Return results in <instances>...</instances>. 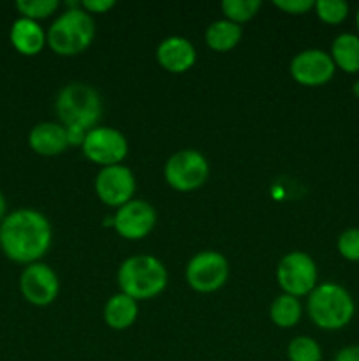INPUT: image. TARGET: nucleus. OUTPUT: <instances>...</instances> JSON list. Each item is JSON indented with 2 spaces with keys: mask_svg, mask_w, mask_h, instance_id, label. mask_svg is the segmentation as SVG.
Here are the masks:
<instances>
[{
  "mask_svg": "<svg viewBox=\"0 0 359 361\" xmlns=\"http://www.w3.org/2000/svg\"><path fill=\"white\" fill-rule=\"evenodd\" d=\"M53 228L42 212L20 208L0 222V249L7 259L28 267L39 263L51 247Z\"/></svg>",
  "mask_w": 359,
  "mask_h": 361,
  "instance_id": "obj_1",
  "label": "nucleus"
},
{
  "mask_svg": "<svg viewBox=\"0 0 359 361\" xmlns=\"http://www.w3.org/2000/svg\"><path fill=\"white\" fill-rule=\"evenodd\" d=\"M118 286L123 295L144 302L160 295L168 288V270L158 257L150 254L130 256L120 264Z\"/></svg>",
  "mask_w": 359,
  "mask_h": 361,
  "instance_id": "obj_2",
  "label": "nucleus"
},
{
  "mask_svg": "<svg viewBox=\"0 0 359 361\" xmlns=\"http://www.w3.org/2000/svg\"><path fill=\"white\" fill-rule=\"evenodd\" d=\"M94 16L83 11L80 4H70L46 32V44L60 56H76L94 42Z\"/></svg>",
  "mask_w": 359,
  "mask_h": 361,
  "instance_id": "obj_3",
  "label": "nucleus"
},
{
  "mask_svg": "<svg viewBox=\"0 0 359 361\" xmlns=\"http://www.w3.org/2000/svg\"><path fill=\"white\" fill-rule=\"evenodd\" d=\"M306 312L317 328L336 331L347 326L355 314L351 293L336 282L317 284L306 300Z\"/></svg>",
  "mask_w": 359,
  "mask_h": 361,
  "instance_id": "obj_4",
  "label": "nucleus"
},
{
  "mask_svg": "<svg viewBox=\"0 0 359 361\" xmlns=\"http://www.w3.org/2000/svg\"><path fill=\"white\" fill-rule=\"evenodd\" d=\"M55 111L58 115L60 126L88 133L97 127L102 116L101 94L88 83L74 81L58 92Z\"/></svg>",
  "mask_w": 359,
  "mask_h": 361,
  "instance_id": "obj_5",
  "label": "nucleus"
},
{
  "mask_svg": "<svg viewBox=\"0 0 359 361\" xmlns=\"http://www.w3.org/2000/svg\"><path fill=\"white\" fill-rule=\"evenodd\" d=\"M208 176H210V162L201 152L192 148L176 152L165 161V183L178 192H192L201 189L208 182Z\"/></svg>",
  "mask_w": 359,
  "mask_h": 361,
  "instance_id": "obj_6",
  "label": "nucleus"
},
{
  "mask_svg": "<svg viewBox=\"0 0 359 361\" xmlns=\"http://www.w3.org/2000/svg\"><path fill=\"white\" fill-rule=\"evenodd\" d=\"M317 264L303 250L285 254L277 267V282L285 295L294 298L308 296L317 288Z\"/></svg>",
  "mask_w": 359,
  "mask_h": 361,
  "instance_id": "obj_7",
  "label": "nucleus"
},
{
  "mask_svg": "<svg viewBox=\"0 0 359 361\" xmlns=\"http://www.w3.org/2000/svg\"><path fill=\"white\" fill-rule=\"evenodd\" d=\"M185 279L190 289L196 293L208 295L218 291L229 279L227 259L217 250L197 252L187 264Z\"/></svg>",
  "mask_w": 359,
  "mask_h": 361,
  "instance_id": "obj_8",
  "label": "nucleus"
},
{
  "mask_svg": "<svg viewBox=\"0 0 359 361\" xmlns=\"http://www.w3.org/2000/svg\"><path fill=\"white\" fill-rule=\"evenodd\" d=\"M84 157L101 168L122 164L129 154V141L115 127H94L83 141Z\"/></svg>",
  "mask_w": 359,
  "mask_h": 361,
  "instance_id": "obj_9",
  "label": "nucleus"
},
{
  "mask_svg": "<svg viewBox=\"0 0 359 361\" xmlns=\"http://www.w3.org/2000/svg\"><path fill=\"white\" fill-rule=\"evenodd\" d=\"M94 187L97 197L106 207L120 208L134 200L136 176H134L132 169L123 164L108 166V168L99 169Z\"/></svg>",
  "mask_w": 359,
  "mask_h": 361,
  "instance_id": "obj_10",
  "label": "nucleus"
},
{
  "mask_svg": "<svg viewBox=\"0 0 359 361\" xmlns=\"http://www.w3.org/2000/svg\"><path fill=\"white\" fill-rule=\"evenodd\" d=\"M157 224V212L148 201L130 200L123 207L116 208L113 215V228L123 240H143L153 231Z\"/></svg>",
  "mask_w": 359,
  "mask_h": 361,
  "instance_id": "obj_11",
  "label": "nucleus"
},
{
  "mask_svg": "<svg viewBox=\"0 0 359 361\" xmlns=\"http://www.w3.org/2000/svg\"><path fill=\"white\" fill-rule=\"evenodd\" d=\"M20 291L30 305L46 307L58 296L60 281L49 264L32 263L20 275Z\"/></svg>",
  "mask_w": 359,
  "mask_h": 361,
  "instance_id": "obj_12",
  "label": "nucleus"
},
{
  "mask_svg": "<svg viewBox=\"0 0 359 361\" xmlns=\"http://www.w3.org/2000/svg\"><path fill=\"white\" fill-rule=\"evenodd\" d=\"M291 76L303 87H322L333 80L336 73L333 59L322 49H303L291 60Z\"/></svg>",
  "mask_w": 359,
  "mask_h": 361,
  "instance_id": "obj_13",
  "label": "nucleus"
},
{
  "mask_svg": "<svg viewBox=\"0 0 359 361\" xmlns=\"http://www.w3.org/2000/svg\"><path fill=\"white\" fill-rule=\"evenodd\" d=\"M197 53L192 42L182 35H171L157 46V62L162 69L172 74H182L192 69Z\"/></svg>",
  "mask_w": 359,
  "mask_h": 361,
  "instance_id": "obj_14",
  "label": "nucleus"
},
{
  "mask_svg": "<svg viewBox=\"0 0 359 361\" xmlns=\"http://www.w3.org/2000/svg\"><path fill=\"white\" fill-rule=\"evenodd\" d=\"M28 145L42 157H56L69 148L65 127L56 122H41L32 127Z\"/></svg>",
  "mask_w": 359,
  "mask_h": 361,
  "instance_id": "obj_15",
  "label": "nucleus"
},
{
  "mask_svg": "<svg viewBox=\"0 0 359 361\" xmlns=\"http://www.w3.org/2000/svg\"><path fill=\"white\" fill-rule=\"evenodd\" d=\"M9 39L13 48L25 56L37 55L46 46V32L42 30L39 21L21 16L11 25Z\"/></svg>",
  "mask_w": 359,
  "mask_h": 361,
  "instance_id": "obj_16",
  "label": "nucleus"
},
{
  "mask_svg": "<svg viewBox=\"0 0 359 361\" xmlns=\"http://www.w3.org/2000/svg\"><path fill=\"white\" fill-rule=\"evenodd\" d=\"M137 316H139L137 302L130 298V296L123 295V293L111 296L104 305V323L111 330H127V328H130L136 323Z\"/></svg>",
  "mask_w": 359,
  "mask_h": 361,
  "instance_id": "obj_17",
  "label": "nucleus"
},
{
  "mask_svg": "<svg viewBox=\"0 0 359 361\" xmlns=\"http://www.w3.org/2000/svg\"><path fill=\"white\" fill-rule=\"evenodd\" d=\"M331 59L336 69L347 74L359 73V35L345 32L334 37L331 44Z\"/></svg>",
  "mask_w": 359,
  "mask_h": 361,
  "instance_id": "obj_18",
  "label": "nucleus"
},
{
  "mask_svg": "<svg viewBox=\"0 0 359 361\" xmlns=\"http://www.w3.org/2000/svg\"><path fill=\"white\" fill-rule=\"evenodd\" d=\"M241 25H236L229 20H217L206 28V34H204V41H206L208 48L213 49V51L224 53L231 51L232 48L239 44L241 41Z\"/></svg>",
  "mask_w": 359,
  "mask_h": 361,
  "instance_id": "obj_19",
  "label": "nucleus"
},
{
  "mask_svg": "<svg viewBox=\"0 0 359 361\" xmlns=\"http://www.w3.org/2000/svg\"><path fill=\"white\" fill-rule=\"evenodd\" d=\"M303 314V307L299 298L282 293L280 296L273 300L270 307V317L275 326L278 328H292L299 323Z\"/></svg>",
  "mask_w": 359,
  "mask_h": 361,
  "instance_id": "obj_20",
  "label": "nucleus"
},
{
  "mask_svg": "<svg viewBox=\"0 0 359 361\" xmlns=\"http://www.w3.org/2000/svg\"><path fill=\"white\" fill-rule=\"evenodd\" d=\"M287 358L289 361H320L322 360V349L315 338L299 335L289 342Z\"/></svg>",
  "mask_w": 359,
  "mask_h": 361,
  "instance_id": "obj_21",
  "label": "nucleus"
},
{
  "mask_svg": "<svg viewBox=\"0 0 359 361\" xmlns=\"http://www.w3.org/2000/svg\"><path fill=\"white\" fill-rule=\"evenodd\" d=\"M220 7L222 13L225 14V20L241 25L256 16L257 11L260 9V2L259 0H224Z\"/></svg>",
  "mask_w": 359,
  "mask_h": 361,
  "instance_id": "obj_22",
  "label": "nucleus"
},
{
  "mask_svg": "<svg viewBox=\"0 0 359 361\" xmlns=\"http://www.w3.org/2000/svg\"><path fill=\"white\" fill-rule=\"evenodd\" d=\"M317 18L326 25H340L348 16V4L345 0H315Z\"/></svg>",
  "mask_w": 359,
  "mask_h": 361,
  "instance_id": "obj_23",
  "label": "nucleus"
},
{
  "mask_svg": "<svg viewBox=\"0 0 359 361\" xmlns=\"http://www.w3.org/2000/svg\"><path fill=\"white\" fill-rule=\"evenodd\" d=\"M58 6V0H18L16 2V9L21 18L34 21L49 18L53 13H56Z\"/></svg>",
  "mask_w": 359,
  "mask_h": 361,
  "instance_id": "obj_24",
  "label": "nucleus"
},
{
  "mask_svg": "<svg viewBox=\"0 0 359 361\" xmlns=\"http://www.w3.org/2000/svg\"><path fill=\"white\" fill-rule=\"evenodd\" d=\"M336 249L344 259L359 263V228H348L338 236Z\"/></svg>",
  "mask_w": 359,
  "mask_h": 361,
  "instance_id": "obj_25",
  "label": "nucleus"
},
{
  "mask_svg": "<svg viewBox=\"0 0 359 361\" xmlns=\"http://www.w3.org/2000/svg\"><path fill=\"white\" fill-rule=\"evenodd\" d=\"M273 6L287 14H305L313 9V0H275Z\"/></svg>",
  "mask_w": 359,
  "mask_h": 361,
  "instance_id": "obj_26",
  "label": "nucleus"
},
{
  "mask_svg": "<svg viewBox=\"0 0 359 361\" xmlns=\"http://www.w3.org/2000/svg\"><path fill=\"white\" fill-rule=\"evenodd\" d=\"M115 6H116L115 0H83V2H80L81 9L87 11L90 16H94V14L108 13V11H111Z\"/></svg>",
  "mask_w": 359,
  "mask_h": 361,
  "instance_id": "obj_27",
  "label": "nucleus"
},
{
  "mask_svg": "<svg viewBox=\"0 0 359 361\" xmlns=\"http://www.w3.org/2000/svg\"><path fill=\"white\" fill-rule=\"evenodd\" d=\"M334 361H359V345L341 348L334 356Z\"/></svg>",
  "mask_w": 359,
  "mask_h": 361,
  "instance_id": "obj_28",
  "label": "nucleus"
},
{
  "mask_svg": "<svg viewBox=\"0 0 359 361\" xmlns=\"http://www.w3.org/2000/svg\"><path fill=\"white\" fill-rule=\"evenodd\" d=\"M65 133H67V143H69V147H83L84 136H87L84 130L65 129Z\"/></svg>",
  "mask_w": 359,
  "mask_h": 361,
  "instance_id": "obj_29",
  "label": "nucleus"
},
{
  "mask_svg": "<svg viewBox=\"0 0 359 361\" xmlns=\"http://www.w3.org/2000/svg\"><path fill=\"white\" fill-rule=\"evenodd\" d=\"M6 215H7V201H6V196L0 192V222L6 219Z\"/></svg>",
  "mask_w": 359,
  "mask_h": 361,
  "instance_id": "obj_30",
  "label": "nucleus"
},
{
  "mask_svg": "<svg viewBox=\"0 0 359 361\" xmlns=\"http://www.w3.org/2000/svg\"><path fill=\"white\" fill-rule=\"evenodd\" d=\"M352 92H354V95H355V97L359 99V81H355V83H354V87H352Z\"/></svg>",
  "mask_w": 359,
  "mask_h": 361,
  "instance_id": "obj_31",
  "label": "nucleus"
},
{
  "mask_svg": "<svg viewBox=\"0 0 359 361\" xmlns=\"http://www.w3.org/2000/svg\"><path fill=\"white\" fill-rule=\"evenodd\" d=\"M355 27H358V32H359V9L358 13H355Z\"/></svg>",
  "mask_w": 359,
  "mask_h": 361,
  "instance_id": "obj_32",
  "label": "nucleus"
}]
</instances>
